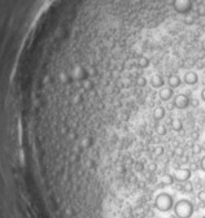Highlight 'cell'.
I'll use <instances>...</instances> for the list:
<instances>
[{"label": "cell", "instance_id": "1", "mask_svg": "<svg viewBox=\"0 0 205 218\" xmlns=\"http://www.w3.org/2000/svg\"><path fill=\"white\" fill-rule=\"evenodd\" d=\"M154 208L160 212H169L170 209L174 208L173 197L166 192L159 194L154 199Z\"/></svg>", "mask_w": 205, "mask_h": 218}, {"label": "cell", "instance_id": "2", "mask_svg": "<svg viewBox=\"0 0 205 218\" xmlns=\"http://www.w3.org/2000/svg\"><path fill=\"white\" fill-rule=\"evenodd\" d=\"M174 213L178 218H190L193 214V205L188 200H179L174 204Z\"/></svg>", "mask_w": 205, "mask_h": 218}, {"label": "cell", "instance_id": "3", "mask_svg": "<svg viewBox=\"0 0 205 218\" xmlns=\"http://www.w3.org/2000/svg\"><path fill=\"white\" fill-rule=\"evenodd\" d=\"M182 78V82L184 84H187V86H195V84H197L199 83V74L196 70H193V69H188L186 70V73L183 74V77Z\"/></svg>", "mask_w": 205, "mask_h": 218}, {"label": "cell", "instance_id": "4", "mask_svg": "<svg viewBox=\"0 0 205 218\" xmlns=\"http://www.w3.org/2000/svg\"><path fill=\"white\" fill-rule=\"evenodd\" d=\"M173 105L177 109H186L190 105V98L184 93H179L177 96H174Z\"/></svg>", "mask_w": 205, "mask_h": 218}, {"label": "cell", "instance_id": "5", "mask_svg": "<svg viewBox=\"0 0 205 218\" xmlns=\"http://www.w3.org/2000/svg\"><path fill=\"white\" fill-rule=\"evenodd\" d=\"M191 173H192L191 170H190V169H186V167L178 169L177 172L174 173V179H177L178 182H186V181H190Z\"/></svg>", "mask_w": 205, "mask_h": 218}, {"label": "cell", "instance_id": "6", "mask_svg": "<svg viewBox=\"0 0 205 218\" xmlns=\"http://www.w3.org/2000/svg\"><path fill=\"white\" fill-rule=\"evenodd\" d=\"M149 83H151V86L153 88H161V87L165 86V78H164V75H161L160 73H154V74L151 75Z\"/></svg>", "mask_w": 205, "mask_h": 218}, {"label": "cell", "instance_id": "7", "mask_svg": "<svg viewBox=\"0 0 205 218\" xmlns=\"http://www.w3.org/2000/svg\"><path fill=\"white\" fill-rule=\"evenodd\" d=\"M168 86L170 88H178L181 84H182V78H181V75L178 73H170L168 75Z\"/></svg>", "mask_w": 205, "mask_h": 218}, {"label": "cell", "instance_id": "8", "mask_svg": "<svg viewBox=\"0 0 205 218\" xmlns=\"http://www.w3.org/2000/svg\"><path fill=\"white\" fill-rule=\"evenodd\" d=\"M173 95H174L173 88H170L169 86H164V87H161L160 91H159V98H160L162 101H169V100L173 98Z\"/></svg>", "mask_w": 205, "mask_h": 218}, {"label": "cell", "instance_id": "9", "mask_svg": "<svg viewBox=\"0 0 205 218\" xmlns=\"http://www.w3.org/2000/svg\"><path fill=\"white\" fill-rule=\"evenodd\" d=\"M164 117H165V108L161 107V105L156 107V108L153 109V118H154L156 121H160V120H162Z\"/></svg>", "mask_w": 205, "mask_h": 218}, {"label": "cell", "instance_id": "10", "mask_svg": "<svg viewBox=\"0 0 205 218\" xmlns=\"http://www.w3.org/2000/svg\"><path fill=\"white\" fill-rule=\"evenodd\" d=\"M170 126H171V129L174 131H181L182 127H183V124H182V121L179 118H173L170 121Z\"/></svg>", "mask_w": 205, "mask_h": 218}, {"label": "cell", "instance_id": "11", "mask_svg": "<svg viewBox=\"0 0 205 218\" xmlns=\"http://www.w3.org/2000/svg\"><path fill=\"white\" fill-rule=\"evenodd\" d=\"M161 182L164 186H171L173 182H174V177L170 175V174H165L162 178H161Z\"/></svg>", "mask_w": 205, "mask_h": 218}, {"label": "cell", "instance_id": "12", "mask_svg": "<svg viewBox=\"0 0 205 218\" xmlns=\"http://www.w3.org/2000/svg\"><path fill=\"white\" fill-rule=\"evenodd\" d=\"M182 189H183V192H184V194H191V192H192V189H193V186H192V183H191L190 181H186V182H183V187H182Z\"/></svg>", "mask_w": 205, "mask_h": 218}, {"label": "cell", "instance_id": "13", "mask_svg": "<svg viewBox=\"0 0 205 218\" xmlns=\"http://www.w3.org/2000/svg\"><path fill=\"white\" fill-rule=\"evenodd\" d=\"M156 132H157L159 135H166V127H165L164 125H159L157 127H156Z\"/></svg>", "mask_w": 205, "mask_h": 218}, {"label": "cell", "instance_id": "14", "mask_svg": "<svg viewBox=\"0 0 205 218\" xmlns=\"http://www.w3.org/2000/svg\"><path fill=\"white\" fill-rule=\"evenodd\" d=\"M192 152H193L195 155H199V153H201V152H202V149H201V144L195 143V144L192 146Z\"/></svg>", "mask_w": 205, "mask_h": 218}, {"label": "cell", "instance_id": "15", "mask_svg": "<svg viewBox=\"0 0 205 218\" xmlns=\"http://www.w3.org/2000/svg\"><path fill=\"white\" fill-rule=\"evenodd\" d=\"M197 199H199L201 203H205V189H202V191H200L197 194Z\"/></svg>", "mask_w": 205, "mask_h": 218}, {"label": "cell", "instance_id": "16", "mask_svg": "<svg viewBox=\"0 0 205 218\" xmlns=\"http://www.w3.org/2000/svg\"><path fill=\"white\" fill-rule=\"evenodd\" d=\"M164 153V148L162 147H156L154 148V155L156 156H161Z\"/></svg>", "mask_w": 205, "mask_h": 218}, {"label": "cell", "instance_id": "17", "mask_svg": "<svg viewBox=\"0 0 205 218\" xmlns=\"http://www.w3.org/2000/svg\"><path fill=\"white\" fill-rule=\"evenodd\" d=\"M200 167L202 169V172H205V156H202L200 160Z\"/></svg>", "mask_w": 205, "mask_h": 218}, {"label": "cell", "instance_id": "18", "mask_svg": "<svg viewBox=\"0 0 205 218\" xmlns=\"http://www.w3.org/2000/svg\"><path fill=\"white\" fill-rule=\"evenodd\" d=\"M156 169H157V165H156L154 162L149 164V166H148V170H149V172H156Z\"/></svg>", "mask_w": 205, "mask_h": 218}, {"label": "cell", "instance_id": "19", "mask_svg": "<svg viewBox=\"0 0 205 218\" xmlns=\"http://www.w3.org/2000/svg\"><path fill=\"white\" fill-rule=\"evenodd\" d=\"M175 155H177V156H179V157H181V156H183V149L178 147L177 149H175Z\"/></svg>", "mask_w": 205, "mask_h": 218}, {"label": "cell", "instance_id": "20", "mask_svg": "<svg viewBox=\"0 0 205 218\" xmlns=\"http://www.w3.org/2000/svg\"><path fill=\"white\" fill-rule=\"evenodd\" d=\"M196 169H197V164H195V162L190 164V170H191V172H193V170H196Z\"/></svg>", "mask_w": 205, "mask_h": 218}, {"label": "cell", "instance_id": "21", "mask_svg": "<svg viewBox=\"0 0 205 218\" xmlns=\"http://www.w3.org/2000/svg\"><path fill=\"white\" fill-rule=\"evenodd\" d=\"M200 96H201V99L205 101V87L201 90V93H200Z\"/></svg>", "mask_w": 205, "mask_h": 218}, {"label": "cell", "instance_id": "22", "mask_svg": "<svg viewBox=\"0 0 205 218\" xmlns=\"http://www.w3.org/2000/svg\"><path fill=\"white\" fill-rule=\"evenodd\" d=\"M192 139L193 140H197L199 139V132H193V134H192Z\"/></svg>", "mask_w": 205, "mask_h": 218}, {"label": "cell", "instance_id": "23", "mask_svg": "<svg viewBox=\"0 0 205 218\" xmlns=\"http://www.w3.org/2000/svg\"><path fill=\"white\" fill-rule=\"evenodd\" d=\"M136 169H138V170H142V169H143V165H142V164H138V165H136Z\"/></svg>", "mask_w": 205, "mask_h": 218}, {"label": "cell", "instance_id": "24", "mask_svg": "<svg viewBox=\"0 0 205 218\" xmlns=\"http://www.w3.org/2000/svg\"><path fill=\"white\" fill-rule=\"evenodd\" d=\"M201 149H202V151H204V152H205V141H204V143L201 144Z\"/></svg>", "mask_w": 205, "mask_h": 218}, {"label": "cell", "instance_id": "25", "mask_svg": "<svg viewBox=\"0 0 205 218\" xmlns=\"http://www.w3.org/2000/svg\"><path fill=\"white\" fill-rule=\"evenodd\" d=\"M201 218H205V215H204V217H201Z\"/></svg>", "mask_w": 205, "mask_h": 218}]
</instances>
